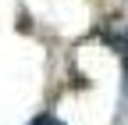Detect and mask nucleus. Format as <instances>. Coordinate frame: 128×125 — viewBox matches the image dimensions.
I'll use <instances>...</instances> for the list:
<instances>
[{"label":"nucleus","instance_id":"f257e3e1","mask_svg":"<svg viewBox=\"0 0 128 125\" xmlns=\"http://www.w3.org/2000/svg\"><path fill=\"white\" fill-rule=\"evenodd\" d=\"M121 61H124V86H121V93H124V111H128V39H124V50H121Z\"/></svg>","mask_w":128,"mask_h":125},{"label":"nucleus","instance_id":"f03ea898","mask_svg":"<svg viewBox=\"0 0 128 125\" xmlns=\"http://www.w3.org/2000/svg\"><path fill=\"white\" fill-rule=\"evenodd\" d=\"M46 125H60V121H57V118H50V121H46Z\"/></svg>","mask_w":128,"mask_h":125}]
</instances>
